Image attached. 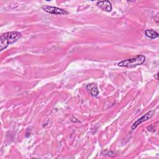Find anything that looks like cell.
<instances>
[{"label": "cell", "instance_id": "1", "mask_svg": "<svg viewBox=\"0 0 159 159\" xmlns=\"http://www.w3.org/2000/svg\"><path fill=\"white\" fill-rule=\"evenodd\" d=\"M20 33L16 31L9 32L2 34L0 38V50L2 51L9 45L16 42L20 37Z\"/></svg>", "mask_w": 159, "mask_h": 159}, {"label": "cell", "instance_id": "2", "mask_svg": "<svg viewBox=\"0 0 159 159\" xmlns=\"http://www.w3.org/2000/svg\"><path fill=\"white\" fill-rule=\"evenodd\" d=\"M145 60V57L143 55H139L135 57L128 58L120 61L118 65L121 67L133 68L136 66L142 65Z\"/></svg>", "mask_w": 159, "mask_h": 159}, {"label": "cell", "instance_id": "3", "mask_svg": "<svg viewBox=\"0 0 159 159\" xmlns=\"http://www.w3.org/2000/svg\"><path fill=\"white\" fill-rule=\"evenodd\" d=\"M42 9L50 14H56V15H66L68 14V12L66 11L64 9H60L57 7H54V6H47V5H43L42 6Z\"/></svg>", "mask_w": 159, "mask_h": 159}, {"label": "cell", "instance_id": "4", "mask_svg": "<svg viewBox=\"0 0 159 159\" xmlns=\"http://www.w3.org/2000/svg\"><path fill=\"white\" fill-rule=\"evenodd\" d=\"M153 114H154V111H150L147 112L143 116L140 117L139 119H138L136 121H135L132 124V125L131 126V129L132 130L135 129L137 128V127L139 126L140 124H141L143 122L150 119L153 116Z\"/></svg>", "mask_w": 159, "mask_h": 159}, {"label": "cell", "instance_id": "5", "mask_svg": "<svg viewBox=\"0 0 159 159\" xmlns=\"http://www.w3.org/2000/svg\"><path fill=\"white\" fill-rule=\"evenodd\" d=\"M96 4L100 9L106 12H111L112 10L111 3L108 1H98Z\"/></svg>", "mask_w": 159, "mask_h": 159}, {"label": "cell", "instance_id": "6", "mask_svg": "<svg viewBox=\"0 0 159 159\" xmlns=\"http://www.w3.org/2000/svg\"><path fill=\"white\" fill-rule=\"evenodd\" d=\"M86 89L89 92L92 96L96 97L99 94V90L96 83H90L86 85Z\"/></svg>", "mask_w": 159, "mask_h": 159}, {"label": "cell", "instance_id": "7", "mask_svg": "<svg viewBox=\"0 0 159 159\" xmlns=\"http://www.w3.org/2000/svg\"><path fill=\"white\" fill-rule=\"evenodd\" d=\"M145 35L150 39H156L158 37V34L152 29H147L145 31Z\"/></svg>", "mask_w": 159, "mask_h": 159}, {"label": "cell", "instance_id": "8", "mask_svg": "<svg viewBox=\"0 0 159 159\" xmlns=\"http://www.w3.org/2000/svg\"><path fill=\"white\" fill-rule=\"evenodd\" d=\"M158 73H157V74H156V75L154 76L155 78H157V80H158Z\"/></svg>", "mask_w": 159, "mask_h": 159}]
</instances>
